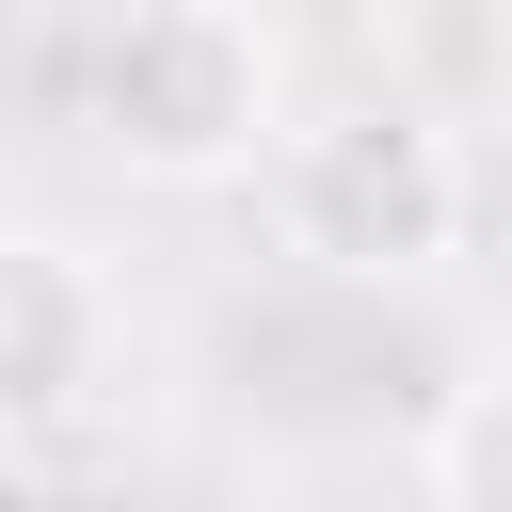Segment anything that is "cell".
Segmentation results:
<instances>
[{"label": "cell", "mask_w": 512, "mask_h": 512, "mask_svg": "<svg viewBox=\"0 0 512 512\" xmlns=\"http://www.w3.org/2000/svg\"><path fill=\"white\" fill-rule=\"evenodd\" d=\"M464 144L416 96H336L304 128H272V240L336 288H432L464 256Z\"/></svg>", "instance_id": "obj_1"}, {"label": "cell", "mask_w": 512, "mask_h": 512, "mask_svg": "<svg viewBox=\"0 0 512 512\" xmlns=\"http://www.w3.org/2000/svg\"><path fill=\"white\" fill-rule=\"evenodd\" d=\"M288 128L272 96V32L224 16V0H128L96 32V144L160 192H208V176H256Z\"/></svg>", "instance_id": "obj_2"}, {"label": "cell", "mask_w": 512, "mask_h": 512, "mask_svg": "<svg viewBox=\"0 0 512 512\" xmlns=\"http://www.w3.org/2000/svg\"><path fill=\"white\" fill-rule=\"evenodd\" d=\"M128 368V288L64 224H0V448H48L112 400Z\"/></svg>", "instance_id": "obj_3"}, {"label": "cell", "mask_w": 512, "mask_h": 512, "mask_svg": "<svg viewBox=\"0 0 512 512\" xmlns=\"http://www.w3.org/2000/svg\"><path fill=\"white\" fill-rule=\"evenodd\" d=\"M416 496H432V512H512V368H480V384L432 400V432H416Z\"/></svg>", "instance_id": "obj_4"}, {"label": "cell", "mask_w": 512, "mask_h": 512, "mask_svg": "<svg viewBox=\"0 0 512 512\" xmlns=\"http://www.w3.org/2000/svg\"><path fill=\"white\" fill-rule=\"evenodd\" d=\"M400 16H512V0H400Z\"/></svg>", "instance_id": "obj_5"}]
</instances>
